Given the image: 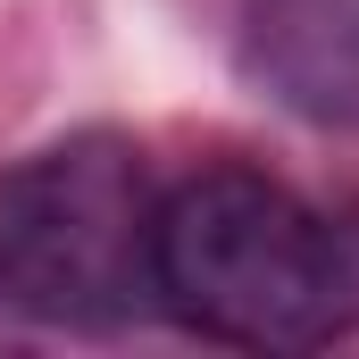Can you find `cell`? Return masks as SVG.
<instances>
[{
    "mask_svg": "<svg viewBox=\"0 0 359 359\" xmlns=\"http://www.w3.org/2000/svg\"><path fill=\"white\" fill-rule=\"evenodd\" d=\"M243 67L309 126H359V0H243Z\"/></svg>",
    "mask_w": 359,
    "mask_h": 359,
    "instance_id": "3",
    "label": "cell"
},
{
    "mask_svg": "<svg viewBox=\"0 0 359 359\" xmlns=\"http://www.w3.org/2000/svg\"><path fill=\"white\" fill-rule=\"evenodd\" d=\"M159 309L234 351H318L359 318V251L292 184L226 159L159 192Z\"/></svg>",
    "mask_w": 359,
    "mask_h": 359,
    "instance_id": "1",
    "label": "cell"
},
{
    "mask_svg": "<svg viewBox=\"0 0 359 359\" xmlns=\"http://www.w3.org/2000/svg\"><path fill=\"white\" fill-rule=\"evenodd\" d=\"M159 301V184L126 134H67L0 168V309L126 326Z\"/></svg>",
    "mask_w": 359,
    "mask_h": 359,
    "instance_id": "2",
    "label": "cell"
}]
</instances>
